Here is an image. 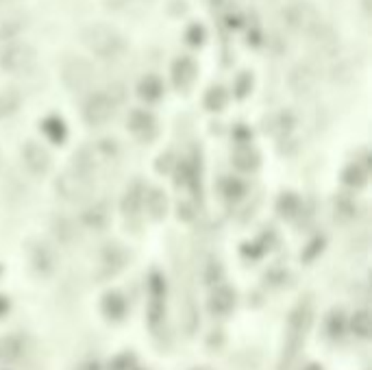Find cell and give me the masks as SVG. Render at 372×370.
<instances>
[{
    "label": "cell",
    "mask_w": 372,
    "mask_h": 370,
    "mask_svg": "<svg viewBox=\"0 0 372 370\" xmlns=\"http://www.w3.org/2000/svg\"><path fill=\"white\" fill-rule=\"evenodd\" d=\"M313 322V305L309 299L301 301L296 307L289 311L287 325H285V338H283V348H281V360H279V370H289L292 364L296 362L301 348L307 340V334Z\"/></svg>",
    "instance_id": "obj_1"
},
{
    "label": "cell",
    "mask_w": 372,
    "mask_h": 370,
    "mask_svg": "<svg viewBox=\"0 0 372 370\" xmlns=\"http://www.w3.org/2000/svg\"><path fill=\"white\" fill-rule=\"evenodd\" d=\"M83 44L101 59H117L129 48L124 35L109 24H90L81 33Z\"/></svg>",
    "instance_id": "obj_2"
},
{
    "label": "cell",
    "mask_w": 372,
    "mask_h": 370,
    "mask_svg": "<svg viewBox=\"0 0 372 370\" xmlns=\"http://www.w3.org/2000/svg\"><path fill=\"white\" fill-rule=\"evenodd\" d=\"M283 22L287 24L289 31L309 37L322 24V17L318 7L309 3V0H292L283 9Z\"/></svg>",
    "instance_id": "obj_3"
},
{
    "label": "cell",
    "mask_w": 372,
    "mask_h": 370,
    "mask_svg": "<svg viewBox=\"0 0 372 370\" xmlns=\"http://www.w3.org/2000/svg\"><path fill=\"white\" fill-rule=\"evenodd\" d=\"M37 55L35 48L29 44H7L0 50V70H5L9 74H27L35 68Z\"/></svg>",
    "instance_id": "obj_4"
},
{
    "label": "cell",
    "mask_w": 372,
    "mask_h": 370,
    "mask_svg": "<svg viewBox=\"0 0 372 370\" xmlns=\"http://www.w3.org/2000/svg\"><path fill=\"white\" fill-rule=\"evenodd\" d=\"M94 66L83 59V57H70V59L62 66V79H64V85L78 94V92H85L90 90V85L94 83Z\"/></svg>",
    "instance_id": "obj_5"
},
{
    "label": "cell",
    "mask_w": 372,
    "mask_h": 370,
    "mask_svg": "<svg viewBox=\"0 0 372 370\" xmlns=\"http://www.w3.org/2000/svg\"><path fill=\"white\" fill-rule=\"evenodd\" d=\"M57 192L68 203H85L94 192V181L81 177L74 170H68L57 179Z\"/></svg>",
    "instance_id": "obj_6"
},
{
    "label": "cell",
    "mask_w": 372,
    "mask_h": 370,
    "mask_svg": "<svg viewBox=\"0 0 372 370\" xmlns=\"http://www.w3.org/2000/svg\"><path fill=\"white\" fill-rule=\"evenodd\" d=\"M115 105L109 94H92L83 107V118L90 127H103L113 118Z\"/></svg>",
    "instance_id": "obj_7"
},
{
    "label": "cell",
    "mask_w": 372,
    "mask_h": 370,
    "mask_svg": "<svg viewBox=\"0 0 372 370\" xmlns=\"http://www.w3.org/2000/svg\"><path fill=\"white\" fill-rule=\"evenodd\" d=\"M129 262V252L124 250L122 244L117 242H109L105 244V248L101 250V264H98V279H109L113 275H117Z\"/></svg>",
    "instance_id": "obj_8"
},
{
    "label": "cell",
    "mask_w": 372,
    "mask_h": 370,
    "mask_svg": "<svg viewBox=\"0 0 372 370\" xmlns=\"http://www.w3.org/2000/svg\"><path fill=\"white\" fill-rule=\"evenodd\" d=\"M287 85H289V90L294 94H299V96H305V94L313 92V87L318 85V70H316V66L309 64V62L296 64L289 70Z\"/></svg>",
    "instance_id": "obj_9"
},
{
    "label": "cell",
    "mask_w": 372,
    "mask_h": 370,
    "mask_svg": "<svg viewBox=\"0 0 372 370\" xmlns=\"http://www.w3.org/2000/svg\"><path fill=\"white\" fill-rule=\"evenodd\" d=\"M29 259L39 277H50L57 270V252L46 242H35L29 250Z\"/></svg>",
    "instance_id": "obj_10"
},
{
    "label": "cell",
    "mask_w": 372,
    "mask_h": 370,
    "mask_svg": "<svg viewBox=\"0 0 372 370\" xmlns=\"http://www.w3.org/2000/svg\"><path fill=\"white\" fill-rule=\"evenodd\" d=\"M22 162L29 168V172L35 174V177H44V174H48V170H50L48 150L42 144L33 142V140H29L22 146Z\"/></svg>",
    "instance_id": "obj_11"
},
{
    "label": "cell",
    "mask_w": 372,
    "mask_h": 370,
    "mask_svg": "<svg viewBox=\"0 0 372 370\" xmlns=\"http://www.w3.org/2000/svg\"><path fill=\"white\" fill-rule=\"evenodd\" d=\"M101 164L103 162H101V157H98L96 148L94 146H83V148H78L74 152V159H72V168L70 170H74L76 174H81V177H85L90 181H94V177H96L98 168H101Z\"/></svg>",
    "instance_id": "obj_12"
},
{
    "label": "cell",
    "mask_w": 372,
    "mask_h": 370,
    "mask_svg": "<svg viewBox=\"0 0 372 370\" xmlns=\"http://www.w3.org/2000/svg\"><path fill=\"white\" fill-rule=\"evenodd\" d=\"M129 129L137 140L150 142L157 135V120L152 113H148L144 109H135L129 115Z\"/></svg>",
    "instance_id": "obj_13"
},
{
    "label": "cell",
    "mask_w": 372,
    "mask_h": 370,
    "mask_svg": "<svg viewBox=\"0 0 372 370\" xmlns=\"http://www.w3.org/2000/svg\"><path fill=\"white\" fill-rule=\"evenodd\" d=\"M196 79V62L192 57H179L172 64V83L176 90H187Z\"/></svg>",
    "instance_id": "obj_14"
},
{
    "label": "cell",
    "mask_w": 372,
    "mask_h": 370,
    "mask_svg": "<svg viewBox=\"0 0 372 370\" xmlns=\"http://www.w3.org/2000/svg\"><path fill=\"white\" fill-rule=\"evenodd\" d=\"M144 185L140 181H133L127 192H124V199H122V213L127 218H137L142 211V205H144Z\"/></svg>",
    "instance_id": "obj_15"
},
{
    "label": "cell",
    "mask_w": 372,
    "mask_h": 370,
    "mask_svg": "<svg viewBox=\"0 0 372 370\" xmlns=\"http://www.w3.org/2000/svg\"><path fill=\"white\" fill-rule=\"evenodd\" d=\"M83 225L92 231H105L111 222V213H109V205L107 203H94L92 207H87L81 216Z\"/></svg>",
    "instance_id": "obj_16"
},
{
    "label": "cell",
    "mask_w": 372,
    "mask_h": 370,
    "mask_svg": "<svg viewBox=\"0 0 372 370\" xmlns=\"http://www.w3.org/2000/svg\"><path fill=\"white\" fill-rule=\"evenodd\" d=\"M144 205H146V213L152 220H164L170 207L166 192H162L159 187H150L144 194Z\"/></svg>",
    "instance_id": "obj_17"
},
{
    "label": "cell",
    "mask_w": 372,
    "mask_h": 370,
    "mask_svg": "<svg viewBox=\"0 0 372 370\" xmlns=\"http://www.w3.org/2000/svg\"><path fill=\"white\" fill-rule=\"evenodd\" d=\"M235 305V292L227 285H218L209 297V309L215 316H227Z\"/></svg>",
    "instance_id": "obj_18"
},
{
    "label": "cell",
    "mask_w": 372,
    "mask_h": 370,
    "mask_svg": "<svg viewBox=\"0 0 372 370\" xmlns=\"http://www.w3.org/2000/svg\"><path fill=\"white\" fill-rule=\"evenodd\" d=\"M107 9L124 15H144L152 7V0H105Z\"/></svg>",
    "instance_id": "obj_19"
},
{
    "label": "cell",
    "mask_w": 372,
    "mask_h": 370,
    "mask_svg": "<svg viewBox=\"0 0 372 370\" xmlns=\"http://www.w3.org/2000/svg\"><path fill=\"white\" fill-rule=\"evenodd\" d=\"M24 353V338L11 334L0 338V362H15Z\"/></svg>",
    "instance_id": "obj_20"
},
{
    "label": "cell",
    "mask_w": 372,
    "mask_h": 370,
    "mask_svg": "<svg viewBox=\"0 0 372 370\" xmlns=\"http://www.w3.org/2000/svg\"><path fill=\"white\" fill-rule=\"evenodd\" d=\"M137 94H140V99L146 103H157L164 94V83L157 74H146L140 81V85H137Z\"/></svg>",
    "instance_id": "obj_21"
},
{
    "label": "cell",
    "mask_w": 372,
    "mask_h": 370,
    "mask_svg": "<svg viewBox=\"0 0 372 370\" xmlns=\"http://www.w3.org/2000/svg\"><path fill=\"white\" fill-rule=\"evenodd\" d=\"M342 183L352 190H362L368 183V168L362 162H350L342 170Z\"/></svg>",
    "instance_id": "obj_22"
},
{
    "label": "cell",
    "mask_w": 372,
    "mask_h": 370,
    "mask_svg": "<svg viewBox=\"0 0 372 370\" xmlns=\"http://www.w3.org/2000/svg\"><path fill=\"white\" fill-rule=\"evenodd\" d=\"M262 164L259 159V152L250 148V146H242L233 152V166L238 168L240 172H252V170H257Z\"/></svg>",
    "instance_id": "obj_23"
},
{
    "label": "cell",
    "mask_w": 372,
    "mask_h": 370,
    "mask_svg": "<svg viewBox=\"0 0 372 370\" xmlns=\"http://www.w3.org/2000/svg\"><path fill=\"white\" fill-rule=\"evenodd\" d=\"M103 314L109 320H122L127 314V301L120 292H109L103 299Z\"/></svg>",
    "instance_id": "obj_24"
},
{
    "label": "cell",
    "mask_w": 372,
    "mask_h": 370,
    "mask_svg": "<svg viewBox=\"0 0 372 370\" xmlns=\"http://www.w3.org/2000/svg\"><path fill=\"white\" fill-rule=\"evenodd\" d=\"M24 27H27V20L17 13H9L5 17H0V42H7L11 37L20 35L24 31Z\"/></svg>",
    "instance_id": "obj_25"
},
{
    "label": "cell",
    "mask_w": 372,
    "mask_h": 370,
    "mask_svg": "<svg viewBox=\"0 0 372 370\" xmlns=\"http://www.w3.org/2000/svg\"><path fill=\"white\" fill-rule=\"evenodd\" d=\"M42 131L52 144H64L66 138H68L66 122L62 118H57V115H48V118L42 122Z\"/></svg>",
    "instance_id": "obj_26"
},
{
    "label": "cell",
    "mask_w": 372,
    "mask_h": 370,
    "mask_svg": "<svg viewBox=\"0 0 372 370\" xmlns=\"http://www.w3.org/2000/svg\"><path fill=\"white\" fill-rule=\"evenodd\" d=\"M20 105H22V94H20L17 90L9 87V90L0 92V120L11 118V115L20 109Z\"/></svg>",
    "instance_id": "obj_27"
},
{
    "label": "cell",
    "mask_w": 372,
    "mask_h": 370,
    "mask_svg": "<svg viewBox=\"0 0 372 370\" xmlns=\"http://www.w3.org/2000/svg\"><path fill=\"white\" fill-rule=\"evenodd\" d=\"M350 329H352V334H355L357 338L362 340H368L370 334H372V318H370V311L368 309H359L352 314L350 318Z\"/></svg>",
    "instance_id": "obj_28"
},
{
    "label": "cell",
    "mask_w": 372,
    "mask_h": 370,
    "mask_svg": "<svg viewBox=\"0 0 372 370\" xmlns=\"http://www.w3.org/2000/svg\"><path fill=\"white\" fill-rule=\"evenodd\" d=\"M277 209H279V213H281L283 218L289 220V218H294L301 211V199L294 192H283L281 199L277 201Z\"/></svg>",
    "instance_id": "obj_29"
},
{
    "label": "cell",
    "mask_w": 372,
    "mask_h": 370,
    "mask_svg": "<svg viewBox=\"0 0 372 370\" xmlns=\"http://www.w3.org/2000/svg\"><path fill=\"white\" fill-rule=\"evenodd\" d=\"M227 101H229V94H227V90L222 85H213L205 94V107L209 111H222Z\"/></svg>",
    "instance_id": "obj_30"
},
{
    "label": "cell",
    "mask_w": 372,
    "mask_h": 370,
    "mask_svg": "<svg viewBox=\"0 0 372 370\" xmlns=\"http://www.w3.org/2000/svg\"><path fill=\"white\" fill-rule=\"evenodd\" d=\"M55 236L62 244H72L76 240V227L68 218H57L55 220Z\"/></svg>",
    "instance_id": "obj_31"
},
{
    "label": "cell",
    "mask_w": 372,
    "mask_h": 370,
    "mask_svg": "<svg viewBox=\"0 0 372 370\" xmlns=\"http://www.w3.org/2000/svg\"><path fill=\"white\" fill-rule=\"evenodd\" d=\"M344 329H346L344 311H342V309L331 311L329 322H327V331H329V336H331V338H342V336H344Z\"/></svg>",
    "instance_id": "obj_32"
},
{
    "label": "cell",
    "mask_w": 372,
    "mask_h": 370,
    "mask_svg": "<svg viewBox=\"0 0 372 370\" xmlns=\"http://www.w3.org/2000/svg\"><path fill=\"white\" fill-rule=\"evenodd\" d=\"M357 216V205L350 199H338L336 201V218L340 220H352Z\"/></svg>",
    "instance_id": "obj_33"
},
{
    "label": "cell",
    "mask_w": 372,
    "mask_h": 370,
    "mask_svg": "<svg viewBox=\"0 0 372 370\" xmlns=\"http://www.w3.org/2000/svg\"><path fill=\"white\" fill-rule=\"evenodd\" d=\"M205 37H207V33H205V27H203V24H189L187 31H185V42H187L189 46H194V48L203 46V44H205Z\"/></svg>",
    "instance_id": "obj_34"
},
{
    "label": "cell",
    "mask_w": 372,
    "mask_h": 370,
    "mask_svg": "<svg viewBox=\"0 0 372 370\" xmlns=\"http://www.w3.org/2000/svg\"><path fill=\"white\" fill-rule=\"evenodd\" d=\"M250 87H252V74L250 72H242L238 79H235L233 92H235V96H238V99H244V96H248Z\"/></svg>",
    "instance_id": "obj_35"
},
{
    "label": "cell",
    "mask_w": 372,
    "mask_h": 370,
    "mask_svg": "<svg viewBox=\"0 0 372 370\" xmlns=\"http://www.w3.org/2000/svg\"><path fill=\"white\" fill-rule=\"evenodd\" d=\"M224 194H227V199L238 201V199H242L244 194H246V185L240 179H229L224 183Z\"/></svg>",
    "instance_id": "obj_36"
},
{
    "label": "cell",
    "mask_w": 372,
    "mask_h": 370,
    "mask_svg": "<svg viewBox=\"0 0 372 370\" xmlns=\"http://www.w3.org/2000/svg\"><path fill=\"white\" fill-rule=\"evenodd\" d=\"M324 248V238H316V240H311L307 244V248L303 250V259L305 262H311V259H316V255H320Z\"/></svg>",
    "instance_id": "obj_37"
},
{
    "label": "cell",
    "mask_w": 372,
    "mask_h": 370,
    "mask_svg": "<svg viewBox=\"0 0 372 370\" xmlns=\"http://www.w3.org/2000/svg\"><path fill=\"white\" fill-rule=\"evenodd\" d=\"M148 287H150L152 299H164L166 297V283H164L162 275H152L150 281H148Z\"/></svg>",
    "instance_id": "obj_38"
},
{
    "label": "cell",
    "mask_w": 372,
    "mask_h": 370,
    "mask_svg": "<svg viewBox=\"0 0 372 370\" xmlns=\"http://www.w3.org/2000/svg\"><path fill=\"white\" fill-rule=\"evenodd\" d=\"M148 316H150V325H157L164 318V299H150Z\"/></svg>",
    "instance_id": "obj_39"
},
{
    "label": "cell",
    "mask_w": 372,
    "mask_h": 370,
    "mask_svg": "<svg viewBox=\"0 0 372 370\" xmlns=\"http://www.w3.org/2000/svg\"><path fill=\"white\" fill-rule=\"evenodd\" d=\"M222 277V268H220V264L218 262H211V266H209V272H207V283H213V281H218Z\"/></svg>",
    "instance_id": "obj_40"
},
{
    "label": "cell",
    "mask_w": 372,
    "mask_h": 370,
    "mask_svg": "<svg viewBox=\"0 0 372 370\" xmlns=\"http://www.w3.org/2000/svg\"><path fill=\"white\" fill-rule=\"evenodd\" d=\"M179 218H183V220H192V218H194V213H192V207H189L187 203L179 205Z\"/></svg>",
    "instance_id": "obj_41"
},
{
    "label": "cell",
    "mask_w": 372,
    "mask_h": 370,
    "mask_svg": "<svg viewBox=\"0 0 372 370\" xmlns=\"http://www.w3.org/2000/svg\"><path fill=\"white\" fill-rule=\"evenodd\" d=\"M170 157H172V155L168 152V155H162V162L159 164H157V170H159V172H168L170 170Z\"/></svg>",
    "instance_id": "obj_42"
},
{
    "label": "cell",
    "mask_w": 372,
    "mask_h": 370,
    "mask_svg": "<svg viewBox=\"0 0 372 370\" xmlns=\"http://www.w3.org/2000/svg\"><path fill=\"white\" fill-rule=\"evenodd\" d=\"M362 11H364L366 17H370V13H372V0H362Z\"/></svg>",
    "instance_id": "obj_43"
},
{
    "label": "cell",
    "mask_w": 372,
    "mask_h": 370,
    "mask_svg": "<svg viewBox=\"0 0 372 370\" xmlns=\"http://www.w3.org/2000/svg\"><path fill=\"white\" fill-rule=\"evenodd\" d=\"M7 311H9V301L5 297H0V318H3Z\"/></svg>",
    "instance_id": "obj_44"
},
{
    "label": "cell",
    "mask_w": 372,
    "mask_h": 370,
    "mask_svg": "<svg viewBox=\"0 0 372 370\" xmlns=\"http://www.w3.org/2000/svg\"><path fill=\"white\" fill-rule=\"evenodd\" d=\"M76 370H101V366H98L96 362H85V364H81Z\"/></svg>",
    "instance_id": "obj_45"
},
{
    "label": "cell",
    "mask_w": 372,
    "mask_h": 370,
    "mask_svg": "<svg viewBox=\"0 0 372 370\" xmlns=\"http://www.w3.org/2000/svg\"><path fill=\"white\" fill-rule=\"evenodd\" d=\"M305 370H322V366H318V364H309Z\"/></svg>",
    "instance_id": "obj_46"
},
{
    "label": "cell",
    "mask_w": 372,
    "mask_h": 370,
    "mask_svg": "<svg viewBox=\"0 0 372 370\" xmlns=\"http://www.w3.org/2000/svg\"><path fill=\"white\" fill-rule=\"evenodd\" d=\"M0 277H3V266H0Z\"/></svg>",
    "instance_id": "obj_47"
},
{
    "label": "cell",
    "mask_w": 372,
    "mask_h": 370,
    "mask_svg": "<svg viewBox=\"0 0 372 370\" xmlns=\"http://www.w3.org/2000/svg\"><path fill=\"white\" fill-rule=\"evenodd\" d=\"M0 3H9V0H0Z\"/></svg>",
    "instance_id": "obj_48"
}]
</instances>
